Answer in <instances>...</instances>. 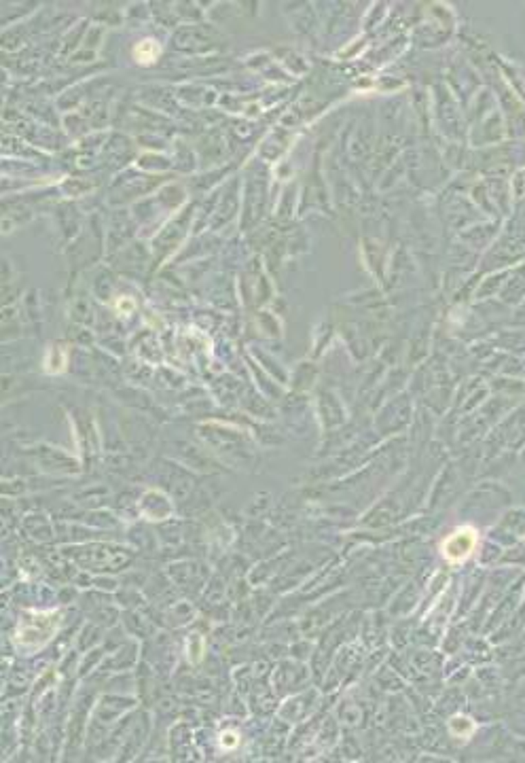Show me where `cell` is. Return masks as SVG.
<instances>
[{"label":"cell","instance_id":"6da1fadb","mask_svg":"<svg viewBox=\"0 0 525 763\" xmlns=\"http://www.w3.org/2000/svg\"><path fill=\"white\" fill-rule=\"evenodd\" d=\"M58 625H60V613L58 611L25 615L19 623V628H17V642L21 647H28V649H39L49 638H53Z\"/></svg>","mask_w":525,"mask_h":763},{"label":"cell","instance_id":"7a4b0ae2","mask_svg":"<svg viewBox=\"0 0 525 763\" xmlns=\"http://www.w3.org/2000/svg\"><path fill=\"white\" fill-rule=\"evenodd\" d=\"M477 543H479V532L477 528H471V526H462L458 530H453L445 541L443 545H440V554L445 556V560L458 564V562H464L468 560L475 550H477Z\"/></svg>","mask_w":525,"mask_h":763},{"label":"cell","instance_id":"3957f363","mask_svg":"<svg viewBox=\"0 0 525 763\" xmlns=\"http://www.w3.org/2000/svg\"><path fill=\"white\" fill-rule=\"evenodd\" d=\"M159 56V47H157V43L155 41H151V39H147V41H142V43H138L136 45V49H133V58L138 60V62H140V64H151V62H155V58Z\"/></svg>","mask_w":525,"mask_h":763},{"label":"cell","instance_id":"277c9868","mask_svg":"<svg viewBox=\"0 0 525 763\" xmlns=\"http://www.w3.org/2000/svg\"><path fill=\"white\" fill-rule=\"evenodd\" d=\"M473 729H475V725L466 717H453L451 719V731L458 733V735H471Z\"/></svg>","mask_w":525,"mask_h":763},{"label":"cell","instance_id":"5b68a950","mask_svg":"<svg viewBox=\"0 0 525 763\" xmlns=\"http://www.w3.org/2000/svg\"><path fill=\"white\" fill-rule=\"evenodd\" d=\"M237 744H239V735L235 731H225L223 738H220V746H225V749H233Z\"/></svg>","mask_w":525,"mask_h":763}]
</instances>
